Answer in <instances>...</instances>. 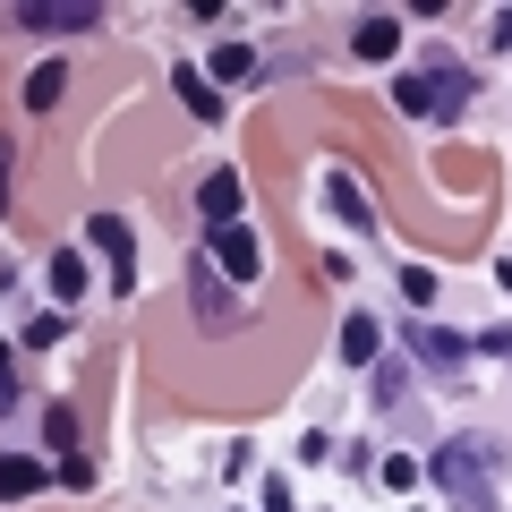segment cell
<instances>
[{
    "label": "cell",
    "instance_id": "cell-23",
    "mask_svg": "<svg viewBox=\"0 0 512 512\" xmlns=\"http://www.w3.org/2000/svg\"><path fill=\"white\" fill-rule=\"evenodd\" d=\"M9 163H18V146L0 137V214H9Z\"/></svg>",
    "mask_w": 512,
    "mask_h": 512
},
{
    "label": "cell",
    "instance_id": "cell-18",
    "mask_svg": "<svg viewBox=\"0 0 512 512\" xmlns=\"http://www.w3.org/2000/svg\"><path fill=\"white\" fill-rule=\"evenodd\" d=\"M402 299H410V308H427V299H436V274H427V265H402Z\"/></svg>",
    "mask_w": 512,
    "mask_h": 512
},
{
    "label": "cell",
    "instance_id": "cell-8",
    "mask_svg": "<svg viewBox=\"0 0 512 512\" xmlns=\"http://www.w3.org/2000/svg\"><path fill=\"white\" fill-rule=\"evenodd\" d=\"M188 291H197L205 325H231V291H222V282H214V265H205V256H188Z\"/></svg>",
    "mask_w": 512,
    "mask_h": 512
},
{
    "label": "cell",
    "instance_id": "cell-20",
    "mask_svg": "<svg viewBox=\"0 0 512 512\" xmlns=\"http://www.w3.org/2000/svg\"><path fill=\"white\" fill-rule=\"evenodd\" d=\"M18 410V359H9V342H0V419Z\"/></svg>",
    "mask_w": 512,
    "mask_h": 512
},
{
    "label": "cell",
    "instance_id": "cell-6",
    "mask_svg": "<svg viewBox=\"0 0 512 512\" xmlns=\"http://www.w3.org/2000/svg\"><path fill=\"white\" fill-rule=\"evenodd\" d=\"M86 239L111 256V282L128 291V282H137V274H128V248H137V239H128V222H120V214H94V222H86Z\"/></svg>",
    "mask_w": 512,
    "mask_h": 512
},
{
    "label": "cell",
    "instance_id": "cell-3",
    "mask_svg": "<svg viewBox=\"0 0 512 512\" xmlns=\"http://www.w3.org/2000/svg\"><path fill=\"white\" fill-rule=\"evenodd\" d=\"M18 18L35 26V35H86V26H103V9H94V0H26Z\"/></svg>",
    "mask_w": 512,
    "mask_h": 512
},
{
    "label": "cell",
    "instance_id": "cell-1",
    "mask_svg": "<svg viewBox=\"0 0 512 512\" xmlns=\"http://www.w3.org/2000/svg\"><path fill=\"white\" fill-rule=\"evenodd\" d=\"M436 487L453 495V512H495V487H487V444L453 436V444L436 453Z\"/></svg>",
    "mask_w": 512,
    "mask_h": 512
},
{
    "label": "cell",
    "instance_id": "cell-12",
    "mask_svg": "<svg viewBox=\"0 0 512 512\" xmlns=\"http://www.w3.org/2000/svg\"><path fill=\"white\" fill-rule=\"evenodd\" d=\"M180 103L197 111V120H222V86L205 69H188V60H180Z\"/></svg>",
    "mask_w": 512,
    "mask_h": 512
},
{
    "label": "cell",
    "instance_id": "cell-2",
    "mask_svg": "<svg viewBox=\"0 0 512 512\" xmlns=\"http://www.w3.org/2000/svg\"><path fill=\"white\" fill-rule=\"evenodd\" d=\"M205 256H214V274L256 282V265H265V239H256V222H222V231L205 239Z\"/></svg>",
    "mask_w": 512,
    "mask_h": 512
},
{
    "label": "cell",
    "instance_id": "cell-4",
    "mask_svg": "<svg viewBox=\"0 0 512 512\" xmlns=\"http://www.w3.org/2000/svg\"><path fill=\"white\" fill-rule=\"evenodd\" d=\"M402 342L419 350V359L436 367V376H453V367H461V350H470L461 333H444V325H402Z\"/></svg>",
    "mask_w": 512,
    "mask_h": 512
},
{
    "label": "cell",
    "instance_id": "cell-7",
    "mask_svg": "<svg viewBox=\"0 0 512 512\" xmlns=\"http://www.w3.org/2000/svg\"><path fill=\"white\" fill-rule=\"evenodd\" d=\"M342 359L350 367H376L384 359V325H376V316H342Z\"/></svg>",
    "mask_w": 512,
    "mask_h": 512
},
{
    "label": "cell",
    "instance_id": "cell-5",
    "mask_svg": "<svg viewBox=\"0 0 512 512\" xmlns=\"http://www.w3.org/2000/svg\"><path fill=\"white\" fill-rule=\"evenodd\" d=\"M197 205H205V222H239V205H248V188H239V171H205V188H197Z\"/></svg>",
    "mask_w": 512,
    "mask_h": 512
},
{
    "label": "cell",
    "instance_id": "cell-22",
    "mask_svg": "<svg viewBox=\"0 0 512 512\" xmlns=\"http://www.w3.org/2000/svg\"><path fill=\"white\" fill-rule=\"evenodd\" d=\"M256 504H265V512H291V487H282V478H265V495H256Z\"/></svg>",
    "mask_w": 512,
    "mask_h": 512
},
{
    "label": "cell",
    "instance_id": "cell-19",
    "mask_svg": "<svg viewBox=\"0 0 512 512\" xmlns=\"http://www.w3.org/2000/svg\"><path fill=\"white\" fill-rule=\"evenodd\" d=\"M60 325H69V316H60V308H43L35 325H26V342H35V350H52V342H60Z\"/></svg>",
    "mask_w": 512,
    "mask_h": 512
},
{
    "label": "cell",
    "instance_id": "cell-14",
    "mask_svg": "<svg viewBox=\"0 0 512 512\" xmlns=\"http://www.w3.org/2000/svg\"><path fill=\"white\" fill-rule=\"evenodd\" d=\"M427 94H436V120H461V103H470V77H461V69H436V77H427Z\"/></svg>",
    "mask_w": 512,
    "mask_h": 512
},
{
    "label": "cell",
    "instance_id": "cell-24",
    "mask_svg": "<svg viewBox=\"0 0 512 512\" xmlns=\"http://www.w3.org/2000/svg\"><path fill=\"white\" fill-rule=\"evenodd\" d=\"M495 43H512V9H495Z\"/></svg>",
    "mask_w": 512,
    "mask_h": 512
},
{
    "label": "cell",
    "instance_id": "cell-25",
    "mask_svg": "<svg viewBox=\"0 0 512 512\" xmlns=\"http://www.w3.org/2000/svg\"><path fill=\"white\" fill-rule=\"evenodd\" d=\"M495 282H504V291H512V256H504V265H495Z\"/></svg>",
    "mask_w": 512,
    "mask_h": 512
},
{
    "label": "cell",
    "instance_id": "cell-15",
    "mask_svg": "<svg viewBox=\"0 0 512 512\" xmlns=\"http://www.w3.org/2000/svg\"><path fill=\"white\" fill-rule=\"evenodd\" d=\"M248 69H256V52H248V43H222V52H214V69H205V77H214V86H239Z\"/></svg>",
    "mask_w": 512,
    "mask_h": 512
},
{
    "label": "cell",
    "instance_id": "cell-17",
    "mask_svg": "<svg viewBox=\"0 0 512 512\" xmlns=\"http://www.w3.org/2000/svg\"><path fill=\"white\" fill-rule=\"evenodd\" d=\"M86 291V265H77V256H52V299H77Z\"/></svg>",
    "mask_w": 512,
    "mask_h": 512
},
{
    "label": "cell",
    "instance_id": "cell-9",
    "mask_svg": "<svg viewBox=\"0 0 512 512\" xmlns=\"http://www.w3.org/2000/svg\"><path fill=\"white\" fill-rule=\"evenodd\" d=\"M43 478H52V470H43V461L9 453V461H0V504H26V495H43Z\"/></svg>",
    "mask_w": 512,
    "mask_h": 512
},
{
    "label": "cell",
    "instance_id": "cell-13",
    "mask_svg": "<svg viewBox=\"0 0 512 512\" xmlns=\"http://www.w3.org/2000/svg\"><path fill=\"white\" fill-rule=\"evenodd\" d=\"M60 94H69V69H60V60H43V69L26 77V111H52Z\"/></svg>",
    "mask_w": 512,
    "mask_h": 512
},
{
    "label": "cell",
    "instance_id": "cell-10",
    "mask_svg": "<svg viewBox=\"0 0 512 512\" xmlns=\"http://www.w3.org/2000/svg\"><path fill=\"white\" fill-rule=\"evenodd\" d=\"M325 197H333V214H342L350 231H376V205L359 197V180H350V171H333V180H325Z\"/></svg>",
    "mask_w": 512,
    "mask_h": 512
},
{
    "label": "cell",
    "instance_id": "cell-16",
    "mask_svg": "<svg viewBox=\"0 0 512 512\" xmlns=\"http://www.w3.org/2000/svg\"><path fill=\"white\" fill-rule=\"evenodd\" d=\"M393 103L419 111V120H436V94H427V77H393Z\"/></svg>",
    "mask_w": 512,
    "mask_h": 512
},
{
    "label": "cell",
    "instance_id": "cell-21",
    "mask_svg": "<svg viewBox=\"0 0 512 512\" xmlns=\"http://www.w3.org/2000/svg\"><path fill=\"white\" fill-rule=\"evenodd\" d=\"M384 487H393V495H410V487H419V461H402V453H393V461H384Z\"/></svg>",
    "mask_w": 512,
    "mask_h": 512
},
{
    "label": "cell",
    "instance_id": "cell-11",
    "mask_svg": "<svg viewBox=\"0 0 512 512\" xmlns=\"http://www.w3.org/2000/svg\"><path fill=\"white\" fill-rule=\"evenodd\" d=\"M350 52H359V60H393V52H402V26H393V18H359Z\"/></svg>",
    "mask_w": 512,
    "mask_h": 512
}]
</instances>
